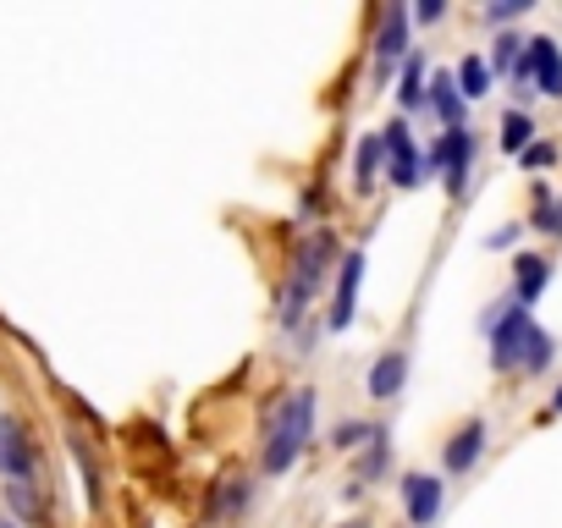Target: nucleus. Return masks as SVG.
I'll list each match as a JSON object with an SVG mask.
<instances>
[{
  "mask_svg": "<svg viewBox=\"0 0 562 528\" xmlns=\"http://www.w3.org/2000/svg\"><path fill=\"white\" fill-rule=\"evenodd\" d=\"M479 457H486V418H469V424L447 440L441 463H447V474H469Z\"/></svg>",
  "mask_w": 562,
  "mask_h": 528,
  "instance_id": "obj_11",
  "label": "nucleus"
},
{
  "mask_svg": "<svg viewBox=\"0 0 562 528\" xmlns=\"http://www.w3.org/2000/svg\"><path fill=\"white\" fill-rule=\"evenodd\" d=\"M243 501H249V479H226V490L210 495L215 512H243Z\"/></svg>",
  "mask_w": 562,
  "mask_h": 528,
  "instance_id": "obj_22",
  "label": "nucleus"
},
{
  "mask_svg": "<svg viewBox=\"0 0 562 528\" xmlns=\"http://www.w3.org/2000/svg\"><path fill=\"white\" fill-rule=\"evenodd\" d=\"M551 364H557V341H551V336L535 325V330H529V347H524V364H519V369H524V375H546Z\"/></svg>",
  "mask_w": 562,
  "mask_h": 528,
  "instance_id": "obj_17",
  "label": "nucleus"
},
{
  "mask_svg": "<svg viewBox=\"0 0 562 528\" xmlns=\"http://www.w3.org/2000/svg\"><path fill=\"white\" fill-rule=\"evenodd\" d=\"M403 506H409V523H414V528H430V523L441 517V506H447L441 479H436V474H409V479H403Z\"/></svg>",
  "mask_w": 562,
  "mask_h": 528,
  "instance_id": "obj_9",
  "label": "nucleus"
},
{
  "mask_svg": "<svg viewBox=\"0 0 562 528\" xmlns=\"http://www.w3.org/2000/svg\"><path fill=\"white\" fill-rule=\"evenodd\" d=\"M380 138H386V176H391L403 193L420 188L430 171H425V154H420V143H414V127H409V122H391Z\"/></svg>",
  "mask_w": 562,
  "mask_h": 528,
  "instance_id": "obj_5",
  "label": "nucleus"
},
{
  "mask_svg": "<svg viewBox=\"0 0 562 528\" xmlns=\"http://www.w3.org/2000/svg\"><path fill=\"white\" fill-rule=\"evenodd\" d=\"M380 176H386V138L370 133V138L359 143V154H353V188H359V193H375Z\"/></svg>",
  "mask_w": 562,
  "mask_h": 528,
  "instance_id": "obj_14",
  "label": "nucleus"
},
{
  "mask_svg": "<svg viewBox=\"0 0 562 528\" xmlns=\"http://www.w3.org/2000/svg\"><path fill=\"white\" fill-rule=\"evenodd\" d=\"M491 83H497L491 61H479V55H463V61H458V88H463V100H486Z\"/></svg>",
  "mask_w": 562,
  "mask_h": 528,
  "instance_id": "obj_16",
  "label": "nucleus"
},
{
  "mask_svg": "<svg viewBox=\"0 0 562 528\" xmlns=\"http://www.w3.org/2000/svg\"><path fill=\"white\" fill-rule=\"evenodd\" d=\"M546 281H551V259L546 253H519L513 259V303L519 309H535L540 292H546Z\"/></svg>",
  "mask_w": 562,
  "mask_h": 528,
  "instance_id": "obj_10",
  "label": "nucleus"
},
{
  "mask_svg": "<svg viewBox=\"0 0 562 528\" xmlns=\"http://www.w3.org/2000/svg\"><path fill=\"white\" fill-rule=\"evenodd\" d=\"M519 45H529V39L502 34V39H497V50H491V72H508V77H513V72H519V61H524V50H519Z\"/></svg>",
  "mask_w": 562,
  "mask_h": 528,
  "instance_id": "obj_21",
  "label": "nucleus"
},
{
  "mask_svg": "<svg viewBox=\"0 0 562 528\" xmlns=\"http://www.w3.org/2000/svg\"><path fill=\"white\" fill-rule=\"evenodd\" d=\"M403 380H409V352H380V364L370 369V397L375 402H391L397 391H403Z\"/></svg>",
  "mask_w": 562,
  "mask_h": 528,
  "instance_id": "obj_13",
  "label": "nucleus"
},
{
  "mask_svg": "<svg viewBox=\"0 0 562 528\" xmlns=\"http://www.w3.org/2000/svg\"><path fill=\"white\" fill-rule=\"evenodd\" d=\"M513 83L535 88V95H546V100H562V50H557V39H529Z\"/></svg>",
  "mask_w": 562,
  "mask_h": 528,
  "instance_id": "obj_4",
  "label": "nucleus"
},
{
  "mask_svg": "<svg viewBox=\"0 0 562 528\" xmlns=\"http://www.w3.org/2000/svg\"><path fill=\"white\" fill-rule=\"evenodd\" d=\"M0 528H23V523H12V517H0Z\"/></svg>",
  "mask_w": 562,
  "mask_h": 528,
  "instance_id": "obj_28",
  "label": "nucleus"
},
{
  "mask_svg": "<svg viewBox=\"0 0 562 528\" xmlns=\"http://www.w3.org/2000/svg\"><path fill=\"white\" fill-rule=\"evenodd\" d=\"M551 160H557V149H551V143H529V149H524V171H546Z\"/></svg>",
  "mask_w": 562,
  "mask_h": 528,
  "instance_id": "obj_25",
  "label": "nucleus"
},
{
  "mask_svg": "<svg viewBox=\"0 0 562 528\" xmlns=\"http://www.w3.org/2000/svg\"><path fill=\"white\" fill-rule=\"evenodd\" d=\"M425 105H430L447 127H463V105H469V100H463V88H458V72H441V66H436V77H430V100H425Z\"/></svg>",
  "mask_w": 562,
  "mask_h": 528,
  "instance_id": "obj_12",
  "label": "nucleus"
},
{
  "mask_svg": "<svg viewBox=\"0 0 562 528\" xmlns=\"http://www.w3.org/2000/svg\"><path fill=\"white\" fill-rule=\"evenodd\" d=\"M529 226H535V231L562 237V199H551V193L540 188V193H535V215H529Z\"/></svg>",
  "mask_w": 562,
  "mask_h": 528,
  "instance_id": "obj_20",
  "label": "nucleus"
},
{
  "mask_svg": "<svg viewBox=\"0 0 562 528\" xmlns=\"http://www.w3.org/2000/svg\"><path fill=\"white\" fill-rule=\"evenodd\" d=\"M342 528H364V523H342Z\"/></svg>",
  "mask_w": 562,
  "mask_h": 528,
  "instance_id": "obj_29",
  "label": "nucleus"
},
{
  "mask_svg": "<svg viewBox=\"0 0 562 528\" xmlns=\"http://www.w3.org/2000/svg\"><path fill=\"white\" fill-rule=\"evenodd\" d=\"M551 413H562V386H557V397H551Z\"/></svg>",
  "mask_w": 562,
  "mask_h": 528,
  "instance_id": "obj_27",
  "label": "nucleus"
},
{
  "mask_svg": "<svg viewBox=\"0 0 562 528\" xmlns=\"http://www.w3.org/2000/svg\"><path fill=\"white\" fill-rule=\"evenodd\" d=\"M7 501H12L17 523H39V517H45V501H39L34 479H12V485H7Z\"/></svg>",
  "mask_w": 562,
  "mask_h": 528,
  "instance_id": "obj_18",
  "label": "nucleus"
},
{
  "mask_svg": "<svg viewBox=\"0 0 562 528\" xmlns=\"http://www.w3.org/2000/svg\"><path fill=\"white\" fill-rule=\"evenodd\" d=\"M469 165H474V133H469V127H447V133L425 149V171L441 176L452 199L469 188Z\"/></svg>",
  "mask_w": 562,
  "mask_h": 528,
  "instance_id": "obj_3",
  "label": "nucleus"
},
{
  "mask_svg": "<svg viewBox=\"0 0 562 528\" xmlns=\"http://www.w3.org/2000/svg\"><path fill=\"white\" fill-rule=\"evenodd\" d=\"M430 100V72H425V55H409L403 61V77H397V105L403 111H420Z\"/></svg>",
  "mask_w": 562,
  "mask_h": 528,
  "instance_id": "obj_15",
  "label": "nucleus"
},
{
  "mask_svg": "<svg viewBox=\"0 0 562 528\" xmlns=\"http://www.w3.org/2000/svg\"><path fill=\"white\" fill-rule=\"evenodd\" d=\"M535 7V0H497V7H486V23H513Z\"/></svg>",
  "mask_w": 562,
  "mask_h": 528,
  "instance_id": "obj_24",
  "label": "nucleus"
},
{
  "mask_svg": "<svg viewBox=\"0 0 562 528\" xmlns=\"http://www.w3.org/2000/svg\"><path fill=\"white\" fill-rule=\"evenodd\" d=\"M447 17V0H420L414 7V23H441Z\"/></svg>",
  "mask_w": 562,
  "mask_h": 528,
  "instance_id": "obj_26",
  "label": "nucleus"
},
{
  "mask_svg": "<svg viewBox=\"0 0 562 528\" xmlns=\"http://www.w3.org/2000/svg\"><path fill=\"white\" fill-rule=\"evenodd\" d=\"M359 287H364V248H353L342 259V276H337V298H332V314H326V330H348L353 314H359Z\"/></svg>",
  "mask_w": 562,
  "mask_h": 528,
  "instance_id": "obj_7",
  "label": "nucleus"
},
{
  "mask_svg": "<svg viewBox=\"0 0 562 528\" xmlns=\"http://www.w3.org/2000/svg\"><path fill=\"white\" fill-rule=\"evenodd\" d=\"M332 259H337V237H332V231H314V237L303 242L292 276H287V287H282V330H298V314H303L309 298L320 292V281H326V271H332Z\"/></svg>",
  "mask_w": 562,
  "mask_h": 528,
  "instance_id": "obj_2",
  "label": "nucleus"
},
{
  "mask_svg": "<svg viewBox=\"0 0 562 528\" xmlns=\"http://www.w3.org/2000/svg\"><path fill=\"white\" fill-rule=\"evenodd\" d=\"M529 138H535V116H529V111H508V116H502V149H508V154H524Z\"/></svg>",
  "mask_w": 562,
  "mask_h": 528,
  "instance_id": "obj_19",
  "label": "nucleus"
},
{
  "mask_svg": "<svg viewBox=\"0 0 562 528\" xmlns=\"http://www.w3.org/2000/svg\"><path fill=\"white\" fill-rule=\"evenodd\" d=\"M0 474L7 479H34V440L12 413H0Z\"/></svg>",
  "mask_w": 562,
  "mask_h": 528,
  "instance_id": "obj_8",
  "label": "nucleus"
},
{
  "mask_svg": "<svg viewBox=\"0 0 562 528\" xmlns=\"http://www.w3.org/2000/svg\"><path fill=\"white\" fill-rule=\"evenodd\" d=\"M314 407H320V397L303 386V391H287L276 407H271V424H265V447H260V474H287L298 457H303V447L314 440Z\"/></svg>",
  "mask_w": 562,
  "mask_h": 528,
  "instance_id": "obj_1",
  "label": "nucleus"
},
{
  "mask_svg": "<svg viewBox=\"0 0 562 528\" xmlns=\"http://www.w3.org/2000/svg\"><path fill=\"white\" fill-rule=\"evenodd\" d=\"M380 429L375 424H359V418H348V424H337V447H359V440H375Z\"/></svg>",
  "mask_w": 562,
  "mask_h": 528,
  "instance_id": "obj_23",
  "label": "nucleus"
},
{
  "mask_svg": "<svg viewBox=\"0 0 562 528\" xmlns=\"http://www.w3.org/2000/svg\"><path fill=\"white\" fill-rule=\"evenodd\" d=\"M409 23H414L409 7H386V12H380V34H375V83H386L397 61H409Z\"/></svg>",
  "mask_w": 562,
  "mask_h": 528,
  "instance_id": "obj_6",
  "label": "nucleus"
}]
</instances>
